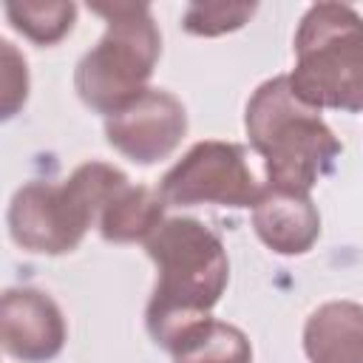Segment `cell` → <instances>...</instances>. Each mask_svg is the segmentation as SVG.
I'll use <instances>...</instances> for the list:
<instances>
[{
	"mask_svg": "<svg viewBox=\"0 0 363 363\" xmlns=\"http://www.w3.org/2000/svg\"><path fill=\"white\" fill-rule=\"evenodd\" d=\"M125 182L128 176L108 162H85L60 184L28 182L11 196L9 235L26 252L65 255L96 227L102 207Z\"/></svg>",
	"mask_w": 363,
	"mask_h": 363,
	"instance_id": "3",
	"label": "cell"
},
{
	"mask_svg": "<svg viewBox=\"0 0 363 363\" xmlns=\"http://www.w3.org/2000/svg\"><path fill=\"white\" fill-rule=\"evenodd\" d=\"M65 318L51 295L37 286H11L0 298L3 352L23 363H48L65 346Z\"/></svg>",
	"mask_w": 363,
	"mask_h": 363,
	"instance_id": "8",
	"label": "cell"
},
{
	"mask_svg": "<svg viewBox=\"0 0 363 363\" xmlns=\"http://www.w3.org/2000/svg\"><path fill=\"white\" fill-rule=\"evenodd\" d=\"M187 133V111L179 96L164 88H147L122 111L105 119V139L133 164H156L167 159Z\"/></svg>",
	"mask_w": 363,
	"mask_h": 363,
	"instance_id": "7",
	"label": "cell"
},
{
	"mask_svg": "<svg viewBox=\"0 0 363 363\" xmlns=\"http://www.w3.org/2000/svg\"><path fill=\"white\" fill-rule=\"evenodd\" d=\"M295 94L323 111L363 113V17L346 3H315L303 11L295 40Z\"/></svg>",
	"mask_w": 363,
	"mask_h": 363,
	"instance_id": "5",
	"label": "cell"
},
{
	"mask_svg": "<svg viewBox=\"0 0 363 363\" xmlns=\"http://www.w3.org/2000/svg\"><path fill=\"white\" fill-rule=\"evenodd\" d=\"M255 9V3H190L182 14V26L196 37H221L250 23Z\"/></svg>",
	"mask_w": 363,
	"mask_h": 363,
	"instance_id": "14",
	"label": "cell"
},
{
	"mask_svg": "<svg viewBox=\"0 0 363 363\" xmlns=\"http://www.w3.org/2000/svg\"><path fill=\"white\" fill-rule=\"evenodd\" d=\"M156 264V286L145 309V326L156 346L170 354L199 332L221 301L230 281V261L221 238L199 218H164L145 241Z\"/></svg>",
	"mask_w": 363,
	"mask_h": 363,
	"instance_id": "1",
	"label": "cell"
},
{
	"mask_svg": "<svg viewBox=\"0 0 363 363\" xmlns=\"http://www.w3.org/2000/svg\"><path fill=\"white\" fill-rule=\"evenodd\" d=\"M261 190L244 145L218 139L196 142L159 182V196L167 207H255Z\"/></svg>",
	"mask_w": 363,
	"mask_h": 363,
	"instance_id": "6",
	"label": "cell"
},
{
	"mask_svg": "<svg viewBox=\"0 0 363 363\" xmlns=\"http://www.w3.org/2000/svg\"><path fill=\"white\" fill-rule=\"evenodd\" d=\"M252 230L272 252L303 255L320 235V213L309 196L264 184L252 207Z\"/></svg>",
	"mask_w": 363,
	"mask_h": 363,
	"instance_id": "9",
	"label": "cell"
},
{
	"mask_svg": "<svg viewBox=\"0 0 363 363\" xmlns=\"http://www.w3.org/2000/svg\"><path fill=\"white\" fill-rule=\"evenodd\" d=\"M309 363H363V306L326 301L303 323Z\"/></svg>",
	"mask_w": 363,
	"mask_h": 363,
	"instance_id": "10",
	"label": "cell"
},
{
	"mask_svg": "<svg viewBox=\"0 0 363 363\" xmlns=\"http://www.w3.org/2000/svg\"><path fill=\"white\" fill-rule=\"evenodd\" d=\"M0 51H3V119H11L28 96V65L26 57L9 43L0 40Z\"/></svg>",
	"mask_w": 363,
	"mask_h": 363,
	"instance_id": "15",
	"label": "cell"
},
{
	"mask_svg": "<svg viewBox=\"0 0 363 363\" xmlns=\"http://www.w3.org/2000/svg\"><path fill=\"white\" fill-rule=\"evenodd\" d=\"M244 130L250 145L264 159L267 184L289 193H303L332 173L343 145L320 119V111L306 105L289 74L264 79L247 99Z\"/></svg>",
	"mask_w": 363,
	"mask_h": 363,
	"instance_id": "2",
	"label": "cell"
},
{
	"mask_svg": "<svg viewBox=\"0 0 363 363\" xmlns=\"http://www.w3.org/2000/svg\"><path fill=\"white\" fill-rule=\"evenodd\" d=\"M105 20L99 43L74 68V91L85 108L105 119L147 91L162 54V34L147 3H91Z\"/></svg>",
	"mask_w": 363,
	"mask_h": 363,
	"instance_id": "4",
	"label": "cell"
},
{
	"mask_svg": "<svg viewBox=\"0 0 363 363\" xmlns=\"http://www.w3.org/2000/svg\"><path fill=\"white\" fill-rule=\"evenodd\" d=\"M173 363H252V346L238 326L207 320L173 352Z\"/></svg>",
	"mask_w": 363,
	"mask_h": 363,
	"instance_id": "13",
	"label": "cell"
},
{
	"mask_svg": "<svg viewBox=\"0 0 363 363\" xmlns=\"http://www.w3.org/2000/svg\"><path fill=\"white\" fill-rule=\"evenodd\" d=\"M6 17L37 45L60 43L77 23V3L71 0H9Z\"/></svg>",
	"mask_w": 363,
	"mask_h": 363,
	"instance_id": "12",
	"label": "cell"
},
{
	"mask_svg": "<svg viewBox=\"0 0 363 363\" xmlns=\"http://www.w3.org/2000/svg\"><path fill=\"white\" fill-rule=\"evenodd\" d=\"M164 199L159 190L145 184H130V179L108 199L99 213L96 230L111 244H133L145 241L164 221Z\"/></svg>",
	"mask_w": 363,
	"mask_h": 363,
	"instance_id": "11",
	"label": "cell"
}]
</instances>
